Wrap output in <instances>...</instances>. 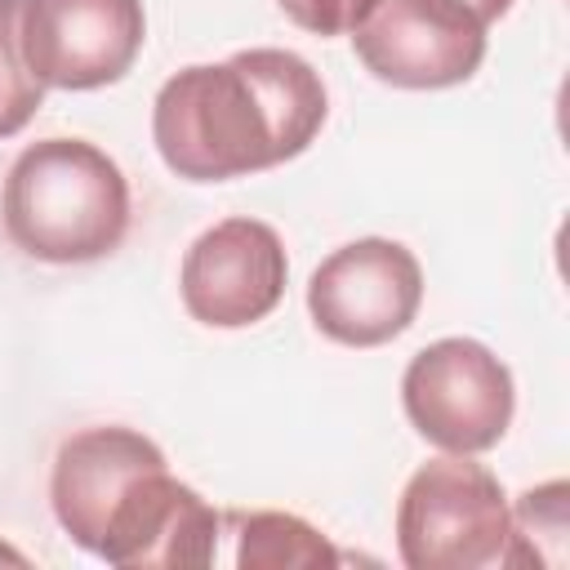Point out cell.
Returning <instances> with one entry per match:
<instances>
[{"label": "cell", "instance_id": "1", "mask_svg": "<svg viewBox=\"0 0 570 570\" xmlns=\"http://www.w3.org/2000/svg\"><path fill=\"white\" fill-rule=\"evenodd\" d=\"M330 116L316 67L294 49H240L174 71L151 102V142L169 174L227 183L285 165Z\"/></svg>", "mask_w": 570, "mask_h": 570}, {"label": "cell", "instance_id": "2", "mask_svg": "<svg viewBox=\"0 0 570 570\" xmlns=\"http://www.w3.org/2000/svg\"><path fill=\"white\" fill-rule=\"evenodd\" d=\"M0 218L27 258L98 263L129 232V178L85 138H40L9 165Z\"/></svg>", "mask_w": 570, "mask_h": 570}, {"label": "cell", "instance_id": "3", "mask_svg": "<svg viewBox=\"0 0 570 570\" xmlns=\"http://www.w3.org/2000/svg\"><path fill=\"white\" fill-rule=\"evenodd\" d=\"M396 552L410 570L512 566V503L472 454L423 463L396 503Z\"/></svg>", "mask_w": 570, "mask_h": 570}, {"label": "cell", "instance_id": "4", "mask_svg": "<svg viewBox=\"0 0 570 570\" xmlns=\"http://www.w3.org/2000/svg\"><path fill=\"white\" fill-rule=\"evenodd\" d=\"M405 419L445 454H485L503 441L517 387L512 370L476 338H436L401 374Z\"/></svg>", "mask_w": 570, "mask_h": 570}, {"label": "cell", "instance_id": "5", "mask_svg": "<svg viewBox=\"0 0 570 570\" xmlns=\"http://www.w3.org/2000/svg\"><path fill=\"white\" fill-rule=\"evenodd\" d=\"M423 303L419 258L387 236L338 245L307 281V312L316 330L343 347H383L405 334Z\"/></svg>", "mask_w": 570, "mask_h": 570}, {"label": "cell", "instance_id": "6", "mask_svg": "<svg viewBox=\"0 0 570 570\" xmlns=\"http://www.w3.org/2000/svg\"><path fill=\"white\" fill-rule=\"evenodd\" d=\"M352 45L361 67L392 89H450L485 62V22L459 0H374Z\"/></svg>", "mask_w": 570, "mask_h": 570}, {"label": "cell", "instance_id": "7", "mask_svg": "<svg viewBox=\"0 0 570 570\" xmlns=\"http://www.w3.org/2000/svg\"><path fill=\"white\" fill-rule=\"evenodd\" d=\"M147 40L142 0H27L22 53L45 89H102L129 76Z\"/></svg>", "mask_w": 570, "mask_h": 570}, {"label": "cell", "instance_id": "8", "mask_svg": "<svg viewBox=\"0 0 570 570\" xmlns=\"http://www.w3.org/2000/svg\"><path fill=\"white\" fill-rule=\"evenodd\" d=\"M289 258L263 218H223L200 232L178 272L183 307L209 330H245L276 312L285 298Z\"/></svg>", "mask_w": 570, "mask_h": 570}, {"label": "cell", "instance_id": "9", "mask_svg": "<svg viewBox=\"0 0 570 570\" xmlns=\"http://www.w3.org/2000/svg\"><path fill=\"white\" fill-rule=\"evenodd\" d=\"M218 534L223 517L165 463L120 494L94 557L120 570H200L218 557Z\"/></svg>", "mask_w": 570, "mask_h": 570}, {"label": "cell", "instance_id": "10", "mask_svg": "<svg viewBox=\"0 0 570 570\" xmlns=\"http://www.w3.org/2000/svg\"><path fill=\"white\" fill-rule=\"evenodd\" d=\"M151 468H165V450L134 428L102 423V428L71 432L58 445L53 472H49V503L58 525L71 534V543L85 552H98L111 508Z\"/></svg>", "mask_w": 570, "mask_h": 570}, {"label": "cell", "instance_id": "11", "mask_svg": "<svg viewBox=\"0 0 570 570\" xmlns=\"http://www.w3.org/2000/svg\"><path fill=\"white\" fill-rule=\"evenodd\" d=\"M240 570H330L338 548L294 512H227Z\"/></svg>", "mask_w": 570, "mask_h": 570}, {"label": "cell", "instance_id": "12", "mask_svg": "<svg viewBox=\"0 0 570 570\" xmlns=\"http://www.w3.org/2000/svg\"><path fill=\"white\" fill-rule=\"evenodd\" d=\"M22 4L27 0H0V138L22 134L45 102V85L22 53Z\"/></svg>", "mask_w": 570, "mask_h": 570}, {"label": "cell", "instance_id": "13", "mask_svg": "<svg viewBox=\"0 0 570 570\" xmlns=\"http://www.w3.org/2000/svg\"><path fill=\"white\" fill-rule=\"evenodd\" d=\"M566 481H548V485H534L517 499L512 508V566L508 570H525V543L539 534V557H543V570H561L566 566V534H570V521H566Z\"/></svg>", "mask_w": 570, "mask_h": 570}, {"label": "cell", "instance_id": "14", "mask_svg": "<svg viewBox=\"0 0 570 570\" xmlns=\"http://www.w3.org/2000/svg\"><path fill=\"white\" fill-rule=\"evenodd\" d=\"M281 13L312 36H347L374 0H276Z\"/></svg>", "mask_w": 570, "mask_h": 570}, {"label": "cell", "instance_id": "15", "mask_svg": "<svg viewBox=\"0 0 570 570\" xmlns=\"http://www.w3.org/2000/svg\"><path fill=\"white\" fill-rule=\"evenodd\" d=\"M459 4H468L485 27H490V22H499V18L512 9V0H459Z\"/></svg>", "mask_w": 570, "mask_h": 570}, {"label": "cell", "instance_id": "16", "mask_svg": "<svg viewBox=\"0 0 570 570\" xmlns=\"http://www.w3.org/2000/svg\"><path fill=\"white\" fill-rule=\"evenodd\" d=\"M0 557H4V561H22V552H13V548H4V543H0Z\"/></svg>", "mask_w": 570, "mask_h": 570}]
</instances>
